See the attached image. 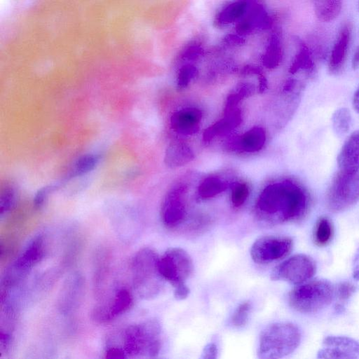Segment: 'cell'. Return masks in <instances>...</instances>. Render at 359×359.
Instances as JSON below:
<instances>
[{
	"label": "cell",
	"mask_w": 359,
	"mask_h": 359,
	"mask_svg": "<svg viewBox=\"0 0 359 359\" xmlns=\"http://www.w3.org/2000/svg\"><path fill=\"white\" fill-rule=\"evenodd\" d=\"M194 157L192 148L187 143L174 142L168 147L165 161L171 168L184 165L191 161Z\"/></svg>",
	"instance_id": "cell-18"
},
{
	"label": "cell",
	"mask_w": 359,
	"mask_h": 359,
	"mask_svg": "<svg viewBox=\"0 0 359 359\" xmlns=\"http://www.w3.org/2000/svg\"><path fill=\"white\" fill-rule=\"evenodd\" d=\"M17 200L15 190L13 187L6 188L1 193L0 197V215L10 212L15 206Z\"/></svg>",
	"instance_id": "cell-28"
},
{
	"label": "cell",
	"mask_w": 359,
	"mask_h": 359,
	"mask_svg": "<svg viewBox=\"0 0 359 359\" xmlns=\"http://www.w3.org/2000/svg\"><path fill=\"white\" fill-rule=\"evenodd\" d=\"M356 290V287L351 283L344 282L337 288V296L341 299L350 297Z\"/></svg>",
	"instance_id": "cell-31"
},
{
	"label": "cell",
	"mask_w": 359,
	"mask_h": 359,
	"mask_svg": "<svg viewBox=\"0 0 359 359\" xmlns=\"http://www.w3.org/2000/svg\"><path fill=\"white\" fill-rule=\"evenodd\" d=\"M318 351L319 358L353 359L359 356V342L343 336H327Z\"/></svg>",
	"instance_id": "cell-13"
},
{
	"label": "cell",
	"mask_w": 359,
	"mask_h": 359,
	"mask_svg": "<svg viewBox=\"0 0 359 359\" xmlns=\"http://www.w3.org/2000/svg\"><path fill=\"white\" fill-rule=\"evenodd\" d=\"M187 187L178 184L166 194L161 206V219L163 224L173 228L180 224L186 215L185 195Z\"/></svg>",
	"instance_id": "cell-12"
},
{
	"label": "cell",
	"mask_w": 359,
	"mask_h": 359,
	"mask_svg": "<svg viewBox=\"0 0 359 359\" xmlns=\"http://www.w3.org/2000/svg\"><path fill=\"white\" fill-rule=\"evenodd\" d=\"M353 277L359 280V248L356 252L353 262Z\"/></svg>",
	"instance_id": "cell-34"
},
{
	"label": "cell",
	"mask_w": 359,
	"mask_h": 359,
	"mask_svg": "<svg viewBox=\"0 0 359 359\" xmlns=\"http://www.w3.org/2000/svg\"><path fill=\"white\" fill-rule=\"evenodd\" d=\"M82 289V280L79 276H74L67 284L63 291V296L61 297L62 302L65 301L63 306L66 307L67 302H71V306L74 304L78 297H79ZM62 306V307H63Z\"/></svg>",
	"instance_id": "cell-26"
},
{
	"label": "cell",
	"mask_w": 359,
	"mask_h": 359,
	"mask_svg": "<svg viewBox=\"0 0 359 359\" xmlns=\"http://www.w3.org/2000/svg\"><path fill=\"white\" fill-rule=\"evenodd\" d=\"M157 253L144 248L136 252L131 263L133 285L137 294L143 299H152L161 293L164 280L158 269Z\"/></svg>",
	"instance_id": "cell-2"
},
{
	"label": "cell",
	"mask_w": 359,
	"mask_h": 359,
	"mask_svg": "<svg viewBox=\"0 0 359 359\" xmlns=\"http://www.w3.org/2000/svg\"><path fill=\"white\" fill-rule=\"evenodd\" d=\"M353 39V25L344 21L339 27L328 53V69L332 74H338L347 60Z\"/></svg>",
	"instance_id": "cell-11"
},
{
	"label": "cell",
	"mask_w": 359,
	"mask_h": 359,
	"mask_svg": "<svg viewBox=\"0 0 359 359\" xmlns=\"http://www.w3.org/2000/svg\"><path fill=\"white\" fill-rule=\"evenodd\" d=\"M133 302V296L127 289H118L108 304L93 309L92 318L99 323L110 321L128 311Z\"/></svg>",
	"instance_id": "cell-15"
},
{
	"label": "cell",
	"mask_w": 359,
	"mask_h": 359,
	"mask_svg": "<svg viewBox=\"0 0 359 359\" xmlns=\"http://www.w3.org/2000/svg\"><path fill=\"white\" fill-rule=\"evenodd\" d=\"M352 123L351 114L346 108L337 109L332 116V125L334 133L341 137L348 132Z\"/></svg>",
	"instance_id": "cell-23"
},
{
	"label": "cell",
	"mask_w": 359,
	"mask_h": 359,
	"mask_svg": "<svg viewBox=\"0 0 359 359\" xmlns=\"http://www.w3.org/2000/svg\"><path fill=\"white\" fill-rule=\"evenodd\" d=\"M99 159V156L95 154H86L81 156L73 164L67 179L81 176L90 172L97 165Z\"/></svg>",
	"instance_id": "cell-22"
},
{
	"label": "cell",
	"mask_w": 359,
	"mask_h": 359,
	"mask_svg": "<svg viewBox=\"0 0 359 359\" xmlns=\"http://www.w3.org/2000/svg\"><path fill=\"white\" fill-rule=\"evenodd\" d=\"M334 288L325 279H316L302 283L290 291L288 302L290 306L304 313H311L326 308L332 302Z\"/></svg>",
	"instance_id": "cell-5"
},
{
	"label": "cell",
	"mask_w": 359,
	"mask_h": 359,
	"mask_svg": "<svg viewBox=\"0 0 359 359\" xmlns=\"http://www.w3.org/2000/svg\"><path fill=\"white\" fill-rule=\"evenodd\" d=\"M359 201V172H339L328 194V204L333 211H341Z\"/></svg>",
	"instance_id": "cell-8"
},
{
	"label": "cell",
	"mask_w": 359,
	"mask_h": 359,
	"mask_svg": "<svg viewBox=\"0 0 359 359\" xmlns=\"http://www.w3.org/2000/svg\"><path fill=\"white\" fill-rule=\"evenodd\" d=\"M250 194V188L245 182H235L231 187V202L232 205L238 208L243 205Z\"/></svg>",
	"instance_id": "cell-27"
},
{
	"label": "cell",
	"mask_w": 359,
	"mask_h": 359,
	"mask_svg": "<svg viewBox=\"0 0 359 359\" xmlns=\"http://www.w3.org/2000/svg\"><path fill=\"white\" fill-rule=\"evenodd\" d=\"M301 332L291 323L279 322L266 327L260 334L257 356L260 359H276L292 353L299 345Z\"/></svg>",
	"instance_id": "cell-3"
},
{
	"label": "cell",
	"mask_w": 359,
	"mask_h": 359,
	"mask_svg": "<svg viewBox=\"0 0 359 359\" xmlns=\"http://www.w3.org/2000/svg\"><path fill=\"white\" fill-rule=\"evenodd\" d=\"M216 341L208 343L203 348L201 358L203 359H216L219 354V348Z\"/></svg>",
	"instance_id": "cell-30"
},
{
	"label": "cell",
	"mask_w": 359,
	"mask_h": 359,
	"mask_svg": "<svg viewBox=\"0 0 359 359\" xmlns=\"http://www.w3.org/2000/svg\"><path fill=\"white\" fill-rule=\"evenodd\" d=\"M252 310V304L249 301L241 303L233 311L230 318L229 324L233 327L241 328L246 325Z\"/></svg>",
	"instance_id": "cell-24"
},
{
	"label": "cell",
	"mask_w": 359,
	"mask_h": 359,
	"mask_svg": "<svg viewBox=\"0 0 359 359\" xmlns=\"http://www.w3.org/2000/svg\"><path fill=\"white\" fill-rule=\"evenodd\" d=\"M288 237L266 236L257 238L251 246L250 256L258 264H269L285 257L292 250Z\"/></svg>",
	"instance_id": "cell-10"
},
{
	"label": "cell",
	"mask_w": 359,
	"mask_h": 359,
	"mask_svg": "<svg viewBox=\"0 0 359 359\" xmlns=\"http://www.w3.org/2000/svg\"><path fill=\"white\" fill-rule=\"evenodd\" d=\"M11 342V336L3 331L1 332L0 334V346L1 348H6Z\"/></svg>",
	"instance_id": "cell-36"
},
{
	"label": "cell",
	"mask_w": 359,
	"mask_h": 359,
	"mask_svg": "<svg viewBox=\"0 0 359 359\" xmlns=\"http://www.w3.org/2000/svg\"><path fill=\"white\" fill-rule=\"evenodd\" d=\"M105 358L107 359H125L127 358L128 356L122 347L113 346L107 348Z\"/></svg>",
	"instance_id": "cell-32"
},
{
	"label": "cell",
	"mask_w": 359,
	"mask_h": 359,
	"mask_svg": "<svg viewBox=\"0 0 359 359\" xmlns=\"http://www.w3.org/2000/svg\"><path fill=\"white\" fill-rule=\"evenodd\" d=\"M351 64L353 69L357 70L359 69V45H358L353 50Z\"/></svg>",
	"instance_id": "cell-35"
},
{
	"label": "cell",
	"mask_w": 359,
	"mask_h": 359,
	"mask_svg": "<svg viewBox=\"0 0 359 359\" xmlns=\"http://www.w3.org/2000/svg\"><path fill=\"white\" fill-rule=\"evenodd\" d=\"M59 185L57 184L50 185L41 188L36 194L34 198V204L35 208H40L42 207L47 200L49 194L55 190Z\"/></svg>",
	"instance_id": "cell-29"
},
{
	"label": "cell",
	"mask_w": 359,
	"mask_h": 359,
	"mask_svg": "<svg viewBox=\"0 0 359 359\" xmlns=\"http://www.w3.org/2000/svg\"><path fill=\"white\" fill-rule=\"evenodd\" d=\"M358 8H359V1H358Z\"/></svg>",
	"instance_id": "cell-38"
},
{
	"label": "cell",
	"mask_w": 359,
	"mask_h": 359,
	"mask_svg": "<svg viewBox=\"0 0 359 359\" xmlns=\"http://www.w3.org/2000/svg\"><path fill=\"white\" fill-rule=\"evenodd\" d=\"M190 294V289L187 284L174 287V297L177 300L187 299Z\"/></svg>",
	"instance_id": "cell-33"
},
{
	"label": "cell",
	"mask_w": 359,
	"mask_h": 359,
	"mask_svg": "<svg viewBox=\"0 0 359 359\" xmlns=\"http://www.w3.org/2000/svg\"><path fill=\"white\" fill-rule=\"evenodd\" d=\"M202 111L195 107H186L175 111L170 118V127L180 136H190L196 133L201 126Z\"/></svg>",
	"instance_id": "cell-14"
},
{
	"label": "cell",
	"mask_w": 359,
	"mask_h": 359,
	"mask_svg": "<svg viewBox=\"0 0 359 359\" xmlns=\"http://www.w3.org/2000/svg\"><path fill=\"white\" fill-rule=\"evenodd\" d=\"M316 18L322 22L330 23L341 13L344 0H312Z\"/></svg>",
	"instance_id": "cell-19"
},
{
	"label": "cell",
	"mask_w": 359,
	"mask_h": 359,
	"mask_svg": "<svg viewBox=\"0 0 359 359\" xmlns=\"http://www.w3.org/2000/svg\"><path fill=\"white\" fill-rule=\"evenodd\" d=\"M316 270V264L311 257L303 254L295 255L276 266L271 273V279L300 285L312 278Z\"/></svg>",
	"instance_id": "cell-7"
},
{
	"label": "cell",
	"mask_w": 359,
	"mask_h": 359,
	"mask_svg": "<svg viewBox=\"0 0 359 359\" xmlns=\"http://www.w3.org/2000/svg\"><path fill=\"white\" fill-rule=\"evenodd\" d=\"M339 172L355 174L359 172V130L346 140L337 156Z\"/></svg>",
	"instance_id": "cell-16"
},
{
	"label": "cell",
	"mask_w": 359,
	"mask_h": 359,
	"mask_svg": "<svg viewBox=\"0 0 359 359\" xmlns=\"http://www.w3.org/2000/svg\"><path fill=\"white\" fill-rule=\"evenodd\" d=\"M316 56L310 46L304 41L299 43V50L294 62L293 71L302 69L307 72H313L315 69Z\"/></svg>",
	"instance_id": "cell-21"
},
{
	"label": "cell",
	"mask_w": 359,
	"mask_h": 359,
	"mask_svg": "<svg viewBox=\"0 0 359 359\" xmlns=\"http://www.w3.org/2000/svg\"><path fill=\"white\" fill-rule=\"evenodd\" d=\"M309 200L305 190L290 180L272 182L266 186L256 202L260 219L278 224L297 220L306 212Z\"/></svg>",
	"instance_id": "cell-1"
},
{
	"label": "cell",
	"mask_w": 359,
	"mask_h": 359,
	"mask_svg": "<svg viewBox=\"0 0 359 359\" xmlns=\"http://www.w3.org/2000/svg\"><path fill=\"white\" fill-rule=\"evenodd\" d=\"M45 255L43 237L38 235L33 238L7 271L5 285H13L26 275Z\"/></svg>",
	"instance_id": "cell-9"
},
{
	"label": "cell",
	"mask_w": 359,
	"mask_h": 359,
	"mask_svg": "<svg viewBox=\"0 0 359 359\" xmlns=\"http://www.w3.org/2000/svg\"><path fill=\"white\" fill-rule=\"evenodd\" d=\"M266 142V134L260 126H254L230 143L232 149L247 153L259 151Z\"/></svg>",
	"instance_id": "cell-17"
},
{
	"label": "cell",
	"mask_w": 359,
	"mask_h": 359,
	"mask_svg": "<svg viewBox=\"0 0 359 359\" xmlns=\"http://www.w3.org/2000/svg\"><path fill=\"white\" fill-rule=\"evenodd\" d=\"M332 225L325 217L319 219L315 230V241L320 246L328 243L332 236Z\"/></svg>",
	"instance_id": "cell-25"
},
{
	"label": "cell",
	"mask_w": 359,
	"mask_h": 359,
	"mask_svg": "<svg viewBox=\"0 0 359 359\" xmlns=\"http://www.w3.org/2000/svg\"><path fill=\"white\" fill-rule=\"evenodd\" d=\"M162 328L156 319H149L127 327L123 334V346L128 358H154L161 348Z\"/></svg>",
	"instance_id": "cell-4"
},
{
	"label": "cell",
	"mask_w": 359,
	"mask_h": 359,
	"mask_svg": "<svg viewBox=\"0 0 359 359\" xmlns=\"http://www.w3.org/2000/svg\"><path fill=\"white\" fill-rule=\"evenodd\" d=\"M228 187V182L220 176L211 175L206 177L199 184L197 189V194L201 198L208 199L224 192Z\"/></svg>",
	"instance_id": "cell-20"
},
{
	"label": "cell",
	"mask_w": 359,
	"mask_h": 359,
	"mask_svg": "<svg viewBox=\"0 0 359 359\" xmlns=\"http://www.w3.org/2000/svg\"><path fill=\"white\" fill-rule=\"evenodd\" d=\"M353 106L357 113L359 114V85L353 97Z\"/></svg>",
	"instance_id": "cell-37"
},
{
	"label": "cell",
	"mask_w": 359,
	"mask_h": 359,
	"mask_svg": "<svg viewBox=\"0 0 359 359\" xmlns=\"http://www.w3.org/2000/svg\"><path fill=\"white\" fill-rule=\"evenodd\" d=\"M158 269L163 278L175 287L186 284L194 265L187 251L180 248H170L159 257Z\"/></svg>",
	"instance_id": "cell-6"
}]
</instances>
